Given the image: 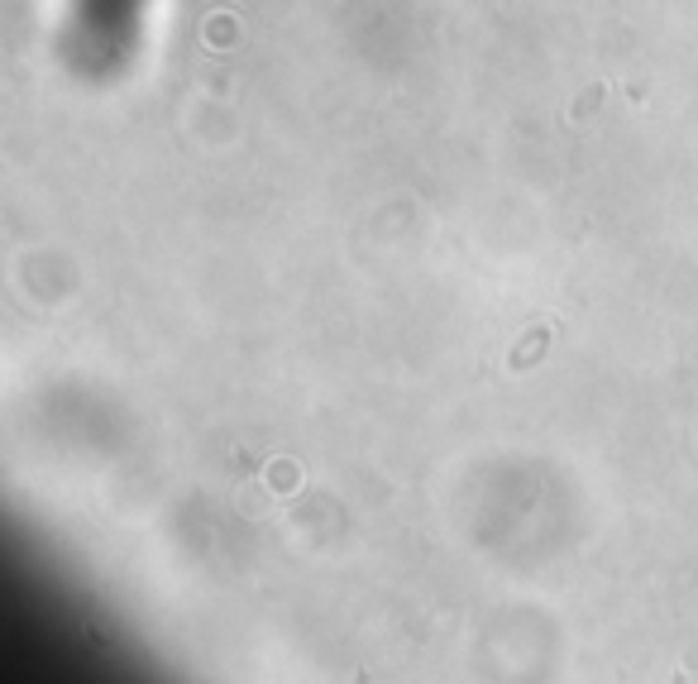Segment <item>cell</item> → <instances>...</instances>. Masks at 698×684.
<instances>
[]
</instances>
